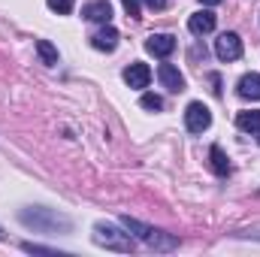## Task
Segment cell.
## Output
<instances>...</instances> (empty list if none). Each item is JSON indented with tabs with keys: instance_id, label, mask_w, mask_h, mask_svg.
Returning <instances> with one entry per match:
<instances>
[{
	"instance_id": "cell-1",
	"label": "cell",
	"mask_w": 260,
	"mask_h": 257,
	"mask_svg": "<svg viewBox=\"0 0 260 257\" xmlns=\"http://www.w3.org/2000/svg\"><path fill=\"white\" fill-rule=\"evenodd\" d=\"M118 221H121V227L127 230L130 236L142 239V242H145L148 248H154V251H173V248H179V239H176V236H170V233H164V230H154V227H148V224H142V221H136V218H130V215H121Z\"/></svg>"
},
{
	"instance_id": "cell-14",
	"label": "cell",
	"mask_w": 260,
	"mask_h": 257,
	"mask_svg": "<svg viewBox=\"0 0 260 257\" xmlns=\"http://www.w3.org/2000/svg\"><path fill=\"white\" fill-rule=\"evenodd\" d=\"M236 124H239V130H245V133H251V136H260V109H251V112H239Z\"/></svg>"
},
{
	"instance_id": "cell-11",
	"label": "cell",
	"mask_w": 260,
	"mask_h": 257,
	"mask_svg": "<svg viewBox=\"0 0 260 257\" xmlns=\"http://www.w3.org/2000/svg\"><path fill=\"white\" fill-rule=\"evenodd\" d=\"M82 15H85L88 21H103V24H109V21H112V6H109V0H91V3L82 9Z\"/></svg>"
},
{
	"instance_id": "cell-15",
	"label": "cell",
	"mask_w": 260,
	"mask_h": 257,
	"mask_svg": "<svg viewBox=\"0 0 260 257\" xmlns=\"http://www.w3.org/2000/svg\"><path fill=\"white\" fill-rule=\"evenodd\" d=\"M37 55L43 58V64H49V67L58 64V49H55L49 40H37Z\"/></svg>"
},
{
	"instance_id": "cell-22",
	"label": "cell",
	"mask_w": 260,
	"mask_h": 257,
	"mask_svg": "<svg viewBox=\"0 0 260 257\" xmlns=\"http://www.w3.org/2000/svg\"><path fill=\"white\" fill-rule=\"evenodd\" d=\"M0 239H3V230H0Z\"/></svg>"
},
{
	"instance_id": "cell-17",
	"label": "cell",
	"mask_w": 260,
	"mask_h": 257,
	"mask_svg": "<svg viewBox=\"0 0 260 257\" xmlns=\"http://www.w3.org/2000/svg\"><path fill=\"white\" fill-rule=\"evenodd\" d=\"M73 3L76 0H49V9L58 15H67V12H73Z\"/></svg>"
},
{
	"instance_id": "cell-7",
	"label": "cell",
	"mask_w": 260,
	"mask_h": 257,
	"mask_svg": "<svg viewBox=\"0 0 260 257\" xmlns=\"http://www.w3.org/2000/svg\"><path fill=\"white\" fill-rule=\"evenodd\" d=\"M157 79H160V85H164L167 91H173V94L185 91V76L179 73V67H173V64H160V67H157Z\"/></svg>"
},
{
	"instance_id": "cell-12",
	"label": "cell",
	"mask_w": 260,
	"mask_h": 257,
	"mask_svg": "<svg viewBox=\"0 0 260 257\" xmlns=\"http://www.w3.org/2000/svg\"><path fill=\"white\" fill-rule=\"evenodd\" d=\"M236 91H239V97H245V100H260V73H245V76L239 79Z\"/></svg>"
},
{
	"instance_id": "cell-4",
	"label": "cell",
	"mask_w": 260,
	"mask_h": 257,
	"mask_svg": "<svg viewBox=\"0 0 260 257\" xmlns=\"http://www.w3.org/2000/svg\"><path fill=\"white\" fill-rule=\"evenodd\" d=\"M212 124V112H209V106L206 103H188V109H185V127L191 130V133H203V130H209Z\"/></svg>"
},
{
	"instance_id": "cell-21",
	"label": "cell",
	"mask_w": 260,
	"mask_h": 257,
	"mask_svg": "<svg viewBox=\"0 0 260 257\" xmlns=\"http://www.w3.org/2000/svg\"><path fill=\"white\" fill-rule=\"evenodd\" d=\"M200 3H206V6H218L221 0H200Z\"/></svg>"
},
{
	"instance_id": "cell-13",
	"label": "cell",
	"mask_w": 260,
	"mask_h": 257,
	"mask_svg": "<svg viewBox=\"0 0 260 257\" xmlns=\"http://www.w3.org/2000/svg\"><path fill=\"white\" fill-rule=\"evenodd\" d=\"M209 167H212L215 176H227L230 173V160H227V154H224L221 145H212L209 148Z\"/></svg>"
},
{
	"instance_id": "cell-16",
	"label": "cell",
	"mask_w": 260,
	"mask_h": 257,
	"mask_svg": "<svg viewBox=\"0 0 260 257\" xmlns=\"http://www.w3.org/2000/svg\"><path fill=\"white\" fill-rule=\"evenodd\" d=\"M139 106L148 109V112H160V109H164V97H157V94H142V97H139Z\"/></svg>"
},
{
	"instance_id": "cell-18",
	"label": "cell",
	"mask_w": 260,
	"mask_h": 257,
	"mask_svg": "<svg viewBox=\"0 0 260 257\" xmlns=\"http://www.w3.org/2000/svg\"><path fill=\"white\" fill-rule=\"evenodd\" d=\"M21 248H24V251H30V254H55V248H46V245H34V242H24Z\"/></svg>"
},
{
	"instance_id": "cell-9",
	"label": "cell",
	"mask_w": 260,
	"mask_h": 257,
	"mask_svg": "<svg viewBox=\"0 0 260 257\" xmlns=\"http://www.w3.org/2000/svg\"><path fill=\"white\" fill-rule=\"evenodd\" d=\"M91 46L100 49V52H115V46H118V30H115L112 24H103V27L91 37Z\"/></svg>"
},
{
	"instance_id": "cell-19",
	"label": "cell",
	"mask_w": 260,
	"mask_h": 257,
	"mask_svg": "<svg viewBox=\"0 0 260 257\" xmlns=\"http://www.w3.org/2000/svg\"><path fill=\"white\" fill-rule=\"evenodd\" d=\"M121 3H124V12L130 18H139V0H121Z\"/></svg>"
},
{
	"instance_id": "cell-6",
	"label": "cell",
	"mask_w": 260,
	"mask_h": 257,
	"mask_svg": "<svg viewBox=\"0 0 260 257\" xmlns=\"http://www.w3.org/2000/svg\"><path fill=\"white\" fill-rule=\"evenodd\" d=\"M145 52H151L154 58H170L176 52V37L173 34H151L145 40Z\"/></svg>"
},
{
	"instance_id": "cell-20",
	"label": "cell",
	"mask_w": 260,
	"mask_h": 257,
	"mask_svg": "<svg viewBox=\"0 0 260 257\" xmlns=\"http://www.w3.org/2000/svg\"><path fill=\"white\" fill-rule=\"evenodd\" d=\"M142 3H145L148 9H164V6H167V0H142Z\"/></svg>"
},
{
	"instance_id": "cell-5",
	"label": "cell",
	"mask_w": 260,
	"mask_h": 257,
	"mask_svg": "<svg viewBox=\"0 0 260 257\" xmlns=\"http://www.w3.org/2000/svg\"><path fill=\"white\" fill-rule=\"evenodd\" d=\"M215 55L221 61H239L242 58V40H239V34H233V30L221 34L215 40Z\"/></svg>"
},
{
	"instance_id": "cell-8",
	"label": "cell",
	"mask_w": 260,
	"mask_h": 257,
	"mask_svg": "<svg viewBox=\"0 0 260 257\" xmlns=\"http://www.w3.org/2000/svg\"><path fill=\"white\" fill-rule=\"evenodd\" d=\"M215 12L212 9H200V12H194L191 18H188V27H191V34H197V37H203V34H212L215 30Z\"/></svg>"
},
{
	"instance_id": "cell-3",
	"label": "cell",
	"mask_w": 260,
	"mask_h": 257,
	"mask_svg": "<svg viewBox=\"0 0 260 257\" xmlns=\"http://www.w3.org/2000/svg\"><path fill=\"white\" fill-rule=\"evenodd\" d=\"M94 242L100 245V248H109V251H121V254H130L133 248H136V242H133V236L124 233V230H118L115 224H94Z\"/></svg>"
},
{
	"instance_id": "cell-10",
	"label": "cell",
	"mask_w": 260,
	"mask_h": 257,
	"mask_svg": "<svg viewBox=\"0 0 260 257\" xmlns=\"http://www.w3.org/2000/svg\"><path fill=\"white\" fill-rule=\"evenodd\" d=\"M124 82H127L130 88H148V82H151V70H148V64H142V61L130 64L127 70H124Z\"/></svg>"
},
{
	"instance_id": "cell-2",
	"label": "cell",
	"mask_w": 260,
	"mask_h": 257,
	"mask_svg": "<svg viewBox=\"0 0 260 257\" xmlns=\"http://www.w3.org/2000/svg\"><path fill=\"white\" fill-rule=\"evenodd\" d=\"M18 218H21V224L34 227V230H40V233H67V230L73 227L67 215H58V212H52V209H43V206L24 209Z\"/></svg>"
}]
</instances>
